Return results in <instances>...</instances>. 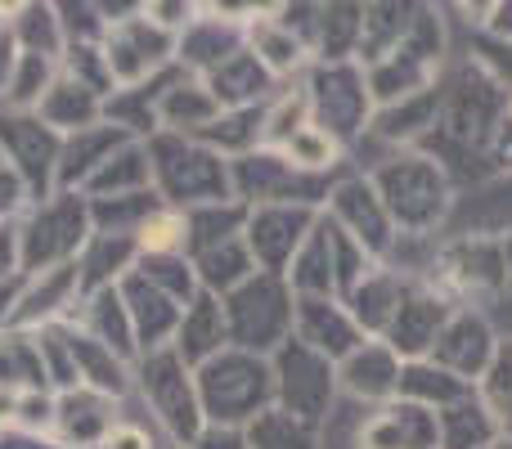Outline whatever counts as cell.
<instances>
[{
    "label": "cell",
    "mask_w": 512,
    "mask_h": 449,
    "mask_svg": "<svg viewBox=\"0 0 512 449\" xmlns=\"http://www.w3.org/2000/svg\"><path fill=\"white\" fill-rule=\"evenodd\" d=\"M382 207L409 234H423L445 216V176L432 158H396V167L378 176Z\"/></svg>",
    "instance_id": "obj_1"
},
{
    "label": "cell",
    "mask_w": 512,
    "mask_h": 449,
    "mask_svg": "<svg viewBox=\"0 0 512 449\" xmlns=\"http://www.w3.org/2000/svg\"><path fill=\"white\" fill-rule=\"evenodd\" d=\"M176 234H180L176 216H158L153 225H144V243H149V247H171V243H176Z\"/></svg>",
    "instance_id": "obj_9"
},
{
    "label": "cell",
    "mask_w": 512,
    "mask_h": 449,
    "mask_svg": "<svg viewBox=\"0 0 512 449\" xmlns=\"http://www.w3.org/2000/svg\"><path fill=\"white\" fill-rule=\"evenodd\" d=\"M360 449H441L436 409L414 405V400H391L360 432Z\"/></svg>",
    "instance_id": "obj_2"
},
{
    "label": "cell",
    "mask_w": 512,
    "mask_h": 449,
    "mask_svg": "<svg viewBox=\"0 0 512 449\" xmlns=\"http://www.w3.org/2000/svg\"><path fill=\"white\" fill-rule=\"evenodd\" d=\"M486 409H490V418H495L499 427L512 436V346H504V351H495V364H490V373H486Z\"/></svg>",
    "instance_id": "obj_7"
},
{
    "label": "cell",
    "mask_w": 512,
    "mask_h": 449,
    "mask_svg": "<svg viewBox=\"0 0 512 449\" xmlns=\"http://www.w3.org/2000/svg\"><path fill=\"white\" fill-rule=\"evenodd\" d=\"M288 158L297 162V167H333L337 162V140L328 131H319V126H301L297 135H288Z\"/></svg>",
    "instance_id": "obj_8"
},
{
    "label": "cell",
    "mask_w": 512,
    "mask_h": 449,
    "mask_svg": "<svg viewBox=\"0 0 512 449\" xmlns=\"http://www.w3.org/2000/svg\"><path fill=\"white\" fill-rule=\"evenodd\" d=\"M450 324V310H445L441 297L432 292H405L387 324V346L400 355V360H423V351H432L441 328Z\"/></svg>",
    "instance_id": "obj_4"
},
{
    "label": "cell",
    "mask_w": 512,
    "mask_h": 449,
    "mask_svg": "<svg viewBox=\"0 0 512 449\" xmlns=\"http://www.w3.org/2000/svg\"><path fill=\"white\" fill-rule=\"evenodd\" d=\"M432 364L472 387L477 373L495 364V337L477 315H450V324L441 328V337L432 346Z\"/></svg>",
    "instance_id": "obj_3"
},
{
    "label": "cell",
    "mask_w": 512,
    "mask_h": 449,
    "mask_svg": "<svg viewBox=\"0 0 512 449\" xmlns=\"http://www.w3.org/2000/svg\"><path fill=\"white\" fill-rule=\"evenodd\" d=\"M400 355L391 346H378V342H364V351H355L346 360V387L355 396H378V400H391L400 396Z\"/></svg>",
    "instance_id": "obj_5"
},
{
    "label": "cell",
    "mask_w": 512,
    "mask_h": 449,
    "mask_svg": "<svg viewBox=\"0 0 512 449\" xmlns=\"http://www.w3.org/2000/svg\"><path fill=\"white\" fill-rule=\"evenodd\" d=\"M468 382H459L454 373L436 369L432 360H414L400 369V400H414V405H427V409H445L454 400L468 396Z\"/></svg>",
    "instance_id": "obj_6"
},
{
    "label": "cell",
    "mask_w": 512,
    "mask_h": 449,
    "mask_svg": "<svg viewBox=\"0 0 512 449\" xmlns=\"http://www.w3.org/2000/svg\"><path fill=\"white\" fill-rule=\"evenodd\" d=\"M499 449H512V441H508V436H504V441H499Z\"/></svg>",
    "instance_id": "obj_10"
}]
</instances>
